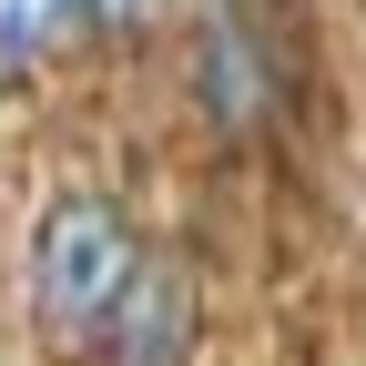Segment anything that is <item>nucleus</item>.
<instances>
[{
  "mask_svg": "<svg viewBox=\"0 0 366 366\" xmlns=\"http://www.w3.org/2000/svg\"><path fill=\"white\" fill-rule=\"evenodd\" d=\"M21 274H31V315H41L51 346H102L132 274H143V244H132V224L102 194H51L41 224H31Z\"/></svg>",
  "mask_w": 366,
  "mask_h": 366,
  "instance_id": "nucleus-1",
  "label": "nucleus"
},
{
  "mask_svg": "<svg viewBox=\"0 0 366 366\" xmlns=\"http://www.w3.org/2000/svg\"><path fill=\"white\" fill-rule=\"evenodd\" d=\"M81 11L71 0H0V71H21V61H41L51 41L71 31Z\"/></svg>",
  "mask_w": 366,
  "mask_h": 366,
  "instance_id": "nucleus-4",
  "label": "nucleus"
},
{
  "mask_svg": "<svg viewBox=\"0 0 366 366\" xmlns=\"http://www.w3.org/2000/svg\"><path fill=\"white\" fill-rule=\"evenodd\" d=\"M71 11H81L92 31H132V21H143V11H153V0H71Z\"/></svg>",
  "mask_w": 366,
  "mask_h": 366,
  "instance_id": "nucleus-5",
  "label": "nucleus"
},
{
  "mask_svg": "<svg viewBox=\"0 0 366 366\" xmlns=\"http://www.w3.org/2000/svg\"><path fill=\"white\" fill-rule=\"evenodd\" d=\"M194 112L214 132H264L285 112V51L244 0H214L194 21Z\"/></svg>",
  "mask_w": 366,
  "mask_h": 366,
  "instance_id": "nucleus-2",
  "label": "nucleus"
},
{
  "mask_svg": "<svg viewBox=\"0 0 366 366\" xmlns=\"http://www.w3.org/2000/svg\"><path fill=\"white\" fill-rule=\"evenodd\" d=\"M183 346H194L183 264H173V254H143V274H132V295H122V315H112L102 356H112V366H183Z\"/></svg>",
  "mask_w": 366,
  "mask_h": 366,
  "instance_id": "nucleus-3",
  "label": "nucleus"
}]
</instances>
